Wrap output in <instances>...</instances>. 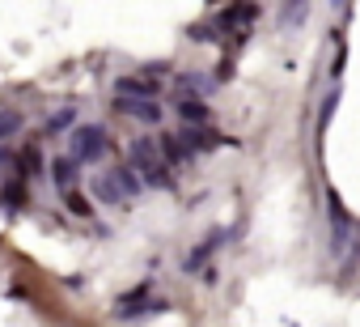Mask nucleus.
I'll use <instances>...</instances> for the list:
<instances>
[{
  "label": "nucleus",
  "instance_id": "nucleus-2",
  "mask_svg": "<svg viewBox=\"0 0 360 327\" xmlns=\"http://www.w3.org/2000/svg\"><path fill=\"white\" fill-rule=\"evenodd\" d=\"M106 149H110V140H106L102 123H77L72 128V157L81 161V166H85V161H102Z\"/></svg>",
  "mask_w": 360,
  "mask_h": 327
},
{
  "label": "nucleus",
  "instance_id": "nucleus-9",
  "mask_svg": "<svg viewBox=\"0 0 360 327\" xmlns=\"http://www.w3.org/2000/svg\"><path fill=\"white\" fill-rule=\"evenodd\" d=\"M144 297H148V289H131V293H127V297H123V302L115 306V314H119V319H131V314H144V310L153 306V302H144Z\"/></svg>",
  "mask_w": 360,
  "mask_h": 327
},
{
  "label": "nucleus",
  "instance_id": "nucleus-14",
  "mask_svg": "<svg viewBox=\"0 0 360 327\" xmlns=\"http://www.w3.org/2000/svg\"><path fill=\"white\" fill-rule=\"evenodd\" d=\"M339 94H343V90L335 85V90L322 98V111H318V140H322V136H326V128H330V115H335V106H339Z\"/></svg>",
  "mask_w": 360,
  "mask_h": 327
},
{
  "label": "nucleus",
  "instance_id": "nucleus-15",
  "mask_svg": "<svg viewBox=\"0 0 360 327\" xmlns=\"http://www.w3.org/2000/svg\"><path fill=\"white\" fill-rule=\"evenodd\" d=\"M217 242H221V234H217V238H208V242H200V247L187 255V264H183V268H187V272H200V268H204V259L217 251Z\"/></svg>",
  "mask_w": 360,
  "mask_h": 327
},
{
  "label": "nucleus",
  "instance_id": "nucleus-5",
  "mask_svg": "<svg viewBox=\"0 0 360 327\" xmlns=\"http://www.w3.org/2000/svg\"><path fill=\"white\" fill-rule=\"evenodd\" d=\"M77 171H81V161L68 153V157H51V183L60 187V192H68V187H77Z\"/></svg>",
  "mask_w": 360,
  "mask_h": 327
},
{
  "label": "nucleus",
  "instance_id": "nucleus-13",
  "mask_svg": "<svg viewBox=\"0 0 360 327\" xmlns=\"http://www.w3.org/2000/svg\"><path fill=\"white\" fill-rule=\"evenodd\" d=\"M305 13H309V0H284V5H280V22L284 26H301Z\"/></svg>",
  "mask_w": 360,
  "mask_h": 327
},
{
  "label": "nucleus",
  "instance_id": "nucleus-11",
  "mask_svg": "<svg viewBox=\"0 0 360 327\" xmlns=\"http://www.w3.org/2000/svg\"><path fill=\"white\" fill-rule=\"evenodd\" d=\"M178 90H183V98H204L212 90V81L200 77V73H187V77H178Z\"/></svg>",
  "mask_w": 360,
  "mask_h": 327
},
{
  "label": "nucleus",
  "instance_id": "nucleus-18",
  "mask_svg": "<svg viewBox=\"0 0 360 327\" xmlns=\"http://www.w3.org/2000/svg\"><path fill=\"white\" fill-rule=\"evenodd\" d=\"M343 64H347V47L335 56V64H330V77H343Z\"/></svg>",
  "mask_w": 360,
  "mask_h": 327
},
{
  "label": "nucleus",
  "instance_id": "nucleus-7",
  "mask_svg": "<svg viewBox=\"0 0 360 327\" xmlns=\"http://www.w3.org/2000/svg\"><path fill=\"white\" fill-rule=\"evenodd\" d=\"M157 140H161V153H165L169 166H187V161L195 157V153H191V144H187L183 136H169V132H165V136H157Z\"/></svg>",
  "mask_w": 360,
  "mask_h": 327
},
{
  "label": "nucleus",
  "instance_id": "nucleus-4",
  "mask_svg": "<svg viewBox=\"0 0 360 327\" xmlns=\"http://www.w3.org/2000/svg\"><path fill=\"white\" fill-rule=\"evenodd\" d=\"M115 94H131V98H157L161 85L153 81V73H131V77H119L115 81Z\"/></svg>",
  "mask_w": 360,
  "mask_h": 327
},
{
  "label": "nucleus",
  "instance_id": "nucleus-17",
  "mask_svg": "<svg viewBox=\"0 0 360 327\" xmlns=\"http://www.w3.org/2000/svg\"><path fill=\"white\" fill-rule=\"evenodd\" d=\"M64 200H68V209H72L77 217H89V200H81V192H77V187H68V192H64Z\"/></svg>",
  "mask_w": 360,
  "mask_h": 327
},
{
  "label": "nucleus",
  "instance_id": "nucleus-19",
  "mask_svg": "<svg viewBox=\"0 0 360 327\" xmlns=\"http://www.w3.org/2000/svg\"><path fill=\"white\" fill-rule=\"evenodd\" d=\"M330 5H335V9H339V5H343V0H330Z\"/></svg>",
  "mask_w": 360,
  "mask_h": 327
},
{
  "label": "nucleus",
  "instance_id": "nucleus-3",
  "mask_svg": "<svg viewBox=\"0 0 360 327\" xmlns=\"http://www.w3.org/2000/svg\"><path fill=\"white\" fill-rule=\"evenodd\" d=\"M115 111L140 123H161V102L157 98H131V94H115Z\"/></svg>",
  "mask_w": 360,
  "mask_h": 327
},
{
  "label": "nucleus",
  "instance_id": "nucleus-16",
  "mask_svg": "<svg viewBox=\"0 0 360 327\" xmlns=\"http://www.w3.org/2000/svg\"><path fill=\"white\" fill-rule=\"evenodd\" d=\"M72 119H77V111H72V106H64L60 115H51V119H47V132H51V136H56V132H68V123H72Z\"/></svg>",
  "mask_w": 360,
  "mask_h": 327
},
{
  "label": "nucleus",
  "instance_id": "nucleus-6",
  "mask_svg": "<svg viewBox=\"0 0 360 327\" xmlns=\"http://www.w3.org/2000/svg\"><path fill=\"white\" fill-rule=\"evenodd\" d=\"M178 136H183V140L191 144V153H204V149H217V144H221V136H217L208 123H187Z\"/></svg>",
  "mask_w": 360,
  "mask_h": 327
},
{
  "label": "nucleus",
  "instance_id": "nucleus-12",
  "mask_svg": "<svg viewBox=\"0 0 360 327\" xmlns=\"http://www.w3.org/2000/svg\"><path fill=\"white\" fill-rule=\"evenodd\" d=\"M22 128H26L22 111H9V106H0V140H13Z\"/></svg>",
  "mask_w": 360,
  "mask_h": 327
},
{
  "label": "nucleus",
  "instance_id": "nucleus-8",
  "mask_svg": "<svg viewBox=\"0 0 360 327\" xmlns=\"http://www.w3.org/2000/svg\"><path fill=\"white\" fill-rule=\"evenodd\" d=\"M178 119L183 123H212V106L208 102H200V98H178Z\"/></svg>",
  "mask_w": 360,
  "mask_h": 327
},
{
  "label": "nucleus",
  "instance_id": "nucleus-1",
  "mask_svg": "<svg viewBox=\"0 0 360 327\" xmlns=\"http://www.w3.org/2000/svg\"><path fill=\"white\" fill-rule=\"evenodd\" d=\"M131 166L140 171V179L144 183H153V187H169L174 179H169V161H165V153H161V140H153V136H140V140H131Z\"/></svg>",
  "mask_w": 360,
  "mask_h": 327
},
{
  "label": "nucleus",
  "instance_id": "nucleus-10",
  "mask_svg": "<svg viewBox=\"0 0 360 327\" xmlns=\"http://www.w3.org/2000/svg\"><path fill=\"white\" fill-rule=\"evenodd\" d=\"M94 192H98V200H106V204H123V200H127L115 175H102V179H94Z\"/></svg>",
  "mask_w": 360,
  "mask_h": 327
}]
</instances>
